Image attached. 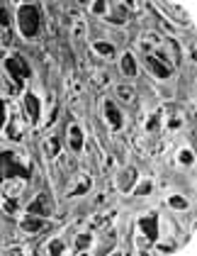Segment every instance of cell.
<instances>
[{"instance_id":"cell-22","label":"cell","mask_w":197,"mask_h":256,"mask_svg":"<svg viewBox=\"0 0 197 256\" xmlns=\"http://www.w3.org/2000/svg\"><path fill=\"white\" fill-rule=\"evenodd\" d=\"M107 5H110V2H105V0H100V2H93V10H95L98 15H105V10H107Z\"/></svg>"},{"instance_id":"cell-19","label":"cell","mask_w":197,"mask_h":256,"mask_svg":"<svg viewBox=\"0 0 197 256\" xmlns=\"http://www.w3.org/2000/svg\"><path fill=\"white\" fill-rule=\"evenodd\" d=\"M170 208H175V210H188V200L180 198V195H173V198H170Z\"/></svg>"},{"instance_id":"cell-16","label":"cell","mask_w":197,"mask_h":256,"mask_svg":"<svg viewBox=\"0 0 197 256\" xmlns=\"http://www.w3.org/2000/svg\"><path fill=\"white\" fill-rule=\"evenodd\" d=\"M95 51H98L100 56H112V54H115V46L110 42H95Z\"/></svg>"},{"instance_id":"cell-24","label":"cell","mask_w":197,"mask_h":256,"mask_svg":"<svg viewBox=\"0 0 197 256\" xmlns=\"http://www.w3.org/2000/svg\"><path fill=\"white\" fill-rule=\"evenodd\" d=\"M151 188H154V185L146 181V183H141V185L136 188V193H139V195H149V193H151Z\"/></svg>"},{"instance_id":"cell-12","label":"cell","mask_w":197,"mask_h":256,"mask_svg":"<svg viewBox=\"0 0 197 256\" xmlns=\"http://www.w3.org/2000/svg\"><path fill=\"white\" fill-rule=\"evenodd\" d=\"M68 134H71V149L73 151H80L83 149V132H80V127L73 125V127L68 129Z\"/></svg>"},{"instance_id":"cell-13","label":"cell","mask_w":197,"mask_h":256,"mask_svg":"<svg viewBox=\"0 0 197 256\" xmlns=\"http://www.w3.org/2000/svg\"><path fill=\"white\" fill-rule=\"evenodd\" d=\"M122 73L136 76V64H134V56H131V54H124V56H122Z\"/></svg>"},{"instance_id":"cell-27","label":"cell","mask_w":197,"mask_h":256,"mask_svg":"<svg viewBox=\"0 0 197 256\" xmlns=\"http://www.w3.org/2000/svg\"><path fill=\"white\" fill-rule=\"evenodd\" d=\"M0 25L7 27V10H5V7H0Z\"/></svg>"},{"instance_id":"cell-17","label":"cell","mask_w":197,"mask_h":256,"mask_svg":"<svg viewBox=\"0 0 197 256\" xmlns=\"http://www.w3.org/2000/svg\"><path fill=\"white\" fill-rule=\"evenodd\" d=\"M117 95L124 100V103H131V100H134V88H131V85H119Z\"/></svg>"},{"instance_id":"cell-20","label":"cell","mask_w":197,"mask_h":256,"mask_svg":"<svg viewBox=\"0 0 197 256\" xmlns=\"http://www.w3.org/2000/svg\"><path fill=\"white\" fill-rule=\"evenodd\" d=\"M158 125H161V112H154V115L149 117V122H146V129H149V132H156Z\"/></svg>"},{"instance_id":"cell-1","label":"cell","mask_w":197,"mask_h":256,"mask_svg":"<svg viewBox=\"0 0 197 256\" xmlns=\"http://www.w3.org/2000/svg\"><path fill=\"white\" fill-rule=\"evenodd\" d=\"M17 20H20V32L32 39L37 32H39V25H41V12L37 5H22L20 12H17Z\"/></svg>"},{"instance_id":"cell-15","label":"cell","mask_w":197,"mask_h":256,"mask_svg":"<svg viewBox=\"0 0 197 256\" xmlns=\"http://www.w3.org/2000/svg\"><path fill=\"white\" fill-rule=\"evenodd\" d=\"M88 188H90V178H88V176H80L76 188L71 190V195H83V193H88Z\"/></svg>"},{"instance_id":"cell-6","label":"cell","mask_w":197,"mask_h":256,"mask_svg":"<svg viewBox=\"0 0 197 256\" xmlns=\"http://www.w3.org/2000/svg\"><path fill=\"white\" fill-rule=\"evenodd\" d=\"M49 224L41 219V217H37V215H32V217H27V219H22V229L25 232H30V234H34V232H44Z\"/></svg>"},{"instance_id":"cell-29","label":"cell","mask_w":197,"mask_h":256,"mask_svg":"<svg viewBox=\"0 0 197 256\" xmlns=\"http://www.w3.org/2000/svg\"><path fill=\"white\" fill-rule=\"evenodd\" d=\"M0 183H2V171H0Z\"/></svg>"},{"instance_id":"cell-5","label":"cell","mask_w":197,"mask_h":256,"mask_svg":"<svg viewBox=\"0 0 197 256\" xmlns=\"http://www.w3.org/2000/svg\"><path fill=\"white\" fill-rule=\"evenodd\" d=\"M30 215H49L51 213V208H49V198L46 195H37L32 203H30Z\"/></svg>"},{"instance_id":"cell-11","label":"cell","mask_w":197,"mask_h":256,"mask_svg":"<svg viewBox=\"0 0 197 256\" xmlns=\"http://www.w3.org/2000/svg\"><path fill=\"white\" fill-rule=\"evenodd\" d=\"M158 44H161V37H158L156 32H149V35H144V37L139 39V46H141L144 51H158Z\"/></svg>"},{"instance_id":"cell-21","label":"cell","mask_w":197,"mask_h":256,"mask_svg":"<svg viewBox=\"0 0 197 256\" xmlns=\"http://www.w3.org/2000/svg\"><path fill=\"white\" fill-rule=\"evenodd\" d=\"M49 254H64V242L54 239V242L49 244Z\"/></svg>"},{"instance_id":"cell-2","label":"cell","mask_w":197,"mask_h":256,"mask_svg":"<svg viewBox=\"0 0 197 256\" xmlns=\"http://www.w3.org/2000/svg\"><path fill=\"white\" fill-rule=\"evenodd\" d=\"M0 164H2V169H5V176H10V178H27L30 176V171L25 169L17 159H15V154L12 151H2V156H0Z\"/></svg>"},{"instance_id":"cell-7","label":"cell","mask_w":197,"mask_h":256,"mask_svg":"<svg viewBox=\"0 0 197 256\" xmlns=\"http://www.w3.org/2000/svg\"><path fill=\"white\" fill-rule=\"evenodd\" d=\"M146 64H149L151 73H154V76H158V78H168V76H170V69H168V64L158 61L156 56H149V59H146Z\"/></svg>"},{"instance_id":"cell-14","label":"cell","mask_w":197,"mask_h":256,"mask_svg":"<svg viewBox=\"0 0 197 256\" xmlns=\"http://www.w3.org/2000/svg\"><path fill=\"white\" fill-rule=\"evenodd\" d=\"M44 149H46V156H56V154H59V149H61L59 137H49V139H46V144H44Z\"/></svg>"},{"instance_id":"cell-9","label":"cell","mask_w":197,"mask_h":256,"mask_svg":"<svg viewBox=\"0 0 197 256\" xmlns=\"http://www.w3.org/2000/svg\"><path fill=\"white\" fill-rule=\"evenodd\" d=\"M25 105H27V115H30V120L37 122V120H39V100H37L32 93H27V95H25Z\"/></svg>"},{"instance_id":"cell-3","label":"cell","mask_w":197,"mask_h":256,"mask_svg":"<svg viewBox=\"0 0 197 256\" xmlns=\"http://www.w3.org/2000/svg\"><path fill=\"white\" fill-rule=\"evenodd\" d=\"M5 71H7L17 83H22V81L30 76V69H27V64H25L20 56H10V59H5Z\"/></svg>"},{"instance_id":"cell-8","label":"cell","mask_w":197,"mask_h":256,"mask_svg":"<svg viewBox=\"0 0 197 256\" xmlns=\"http://www.w3.org/2000/svg\"><path fill=\"white\" fill-rule=\"evenodd\" d=\"M105 115H107V120H110V125L115 129L122 127V112H119L117 108H115V103H110V100H105Z\"/></svg>"},{"instance_id":"cell-26","label":"cell","mask_w":197,"mask_h":256,"mask_svg":"<svg viewBox=\"0 0 197 256\" xmlns=\"http://www.w3.org/2000/svg\"><path fill=\"white\" fill-rule=\"evenodd\" d=\"M5 117H7V112H5V103L0 100V129H2V125H5Z\"/></svg>"},{"instance_id":"cell-10","label":"cell","mask_w":197,"mask_h":256,"mask_svg":"<svg viewBox=\"0 0 197 256\" xmlns=\"http://www.w3.org/2000/svg\"><path fill=\"white\" fill-rule=\"evenodd\" d=\"M22 190H25V188H22V181H20V178H10V181H5V188H2V193H5L7 198H12V200H15V198H17Z\"/></svg>"},{"instance_id":"cell-28","label":"cell","mask_w":197,"mask_h":256,"mask_svg":"<svg viewBox=\"0 0 197 256\" xmlns=\"http://www.w3.org/2000/svg\"><path fill=\"white\" fill-rule=\"evenodd\" d=\"M168 127H170V129H178V127H180V117H173V120L168 122Z\"/></svg>"},{"instance_id":"cell-18","label":"cell","mask_w":197,"mask_h":256,"mask_svg":"<svg viewBox=\"0 0 197 256\" xmlns=\"http://www.w3.org/2000/svg\"><path fill=\"white\" fill-rule=\"evenodd\" d=\"M90 242H93V237H90L88 232H85V234H78V237H76V249H78V252H85V249L90 247Z\"/></svg>"},{"instance_id":"cell-4","label":"cell","mask_w":197,"mask_h":256,"mask_svg":"<svg viewBox=\"0 0 197 256\" xmlns=\"http://www.w3.org/2000/svg\"><path fill=\"white\" fill-rule=\"evenodd\" d=\"M139 229L146 234L149 242H156V237H158V217L156 215H146V217H141V219H139Z\"/></svg>"},{"instance_id":"cell-23","label":"cell","mask_w":197,"mask_h":256,"mask_svg":"<svg viewBox=\"0 0 197 256\" xmlns=\"http://www.w3.org/2000/svg\"><path fill=\"white\" fill-rule=\"evenodd\" d=\"M180 164L190 166L193 164V151H180Z\"/></svg>"},{"instance_id":"cell-25","label":"cell","mask_w":197,"mask_h":256,"mask_svg":"<svg viewBox=\"0 0 197 256\" xmlns=\"http://www.w3.org/2000/svg\"><path fill=\"white\" fill-rule=\"evenodd\" d=\"M5 213H7V215L17 213V208H15V200H12V198H7V200H5Z\"/></svg>"}]
</instances>
